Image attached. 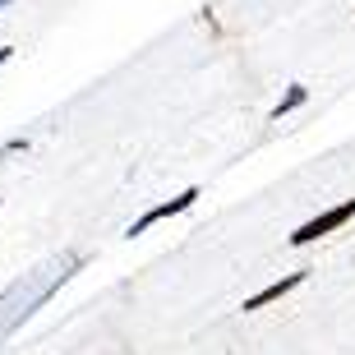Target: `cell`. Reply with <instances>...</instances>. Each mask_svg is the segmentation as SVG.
Masks as SVG:
<instances>
[{
  "mask_svg": "<svg viewBox=\"0 0 355 355\" xmlns=\"http://www.w3.org/2000/svg\"><path fill=\"white\" fill-rule=\"evenodd\" d=\"M304 97H309V88H304V83H291V88L282 92V102L272 106V120L291 116V111H295V106H304Z\"/></svg>",
  "mask_w": 355,
  "mask_h": 355,
  "instance_id": "cell-4",
  "label": "cell"
},
{
  "mask_svg": "<svg viewBox=\"0 0 355 355\" xmlns=\"http://www.w3.org/2000/svg\"><path fill=\"white\" fill-rule=\"evenodd\" d=\"M5 5H10V0H0V10H5Z\"/></svg>",
  "mask_w": 355,
  "mask_h": 355,
  "instance_id": "cell-6",
  "label": "cell"
},
{
  "mask_svg": "<svg viewBox=\"0 0 355 355\" xmlns=\"http://www.w3.org/2000/svg\"><path fill=\"white\" fill-rule=\"evenodd\" d=\"M194 198H198V189H194V184H189V189H180V194H175L171 203H157V208H148L144 217H139V222L130 226V236H144L148 226H157L162 217H175V212H184V208H189V203H194Z\"/></svg>",
  "mask_w": 355,
  "mask_h": 355,
  "instance_id": "cell-2",
  "label": "cell"
},
{
  "mask_svg": "<svg viewBox=\"0 0 355 355\" xmlns=\"http://www.w3.org/2000/svg\"><path fill=\"white\" fill-rule=\"evenodd\" d=\"M14 55V46H0V65H5V60H10Z\"/></svg>",
  "mask_w": 355,
  "mask_h": 355,
  "instance_id": "cell-5",
  "label": "cell"
},
{
  "mask_svg": "<svg viewBox=\"0 0 355 355\" xmlns=\"http://www.w3.org/2000/svg\"><path fill=\"white\" fill-rule=\"evenodd\" d=\"M300 282H304V272H286L282 282H272V286H263L259 295H250V300H245V309H263V304H272V300H282V295H291V291L300 286Z\"/></svg>",
  "mask_w": 355,
  "mask_h": 355,
  "instance_id": "cell-3",
  "label": "cell"
},
{
  "mask_svg": "<svg viewBox=\"0 0 355 355\" xmlns=\"http://www.w3.org/2000/svg\"><path fill=\"white\" fill-rule=\"evenodd\" d=\"M351 217H355V198H346L342 208H332V212H323V217H314V222L295 226V231H291V245H309V240H318V236H328V231H337V226H346Z\"/></svg>",
  "mask_w": 355,
  "mask_h": 355,
  "instance_id": "cell-1",
  "label": "cell"
}]
</instances>
